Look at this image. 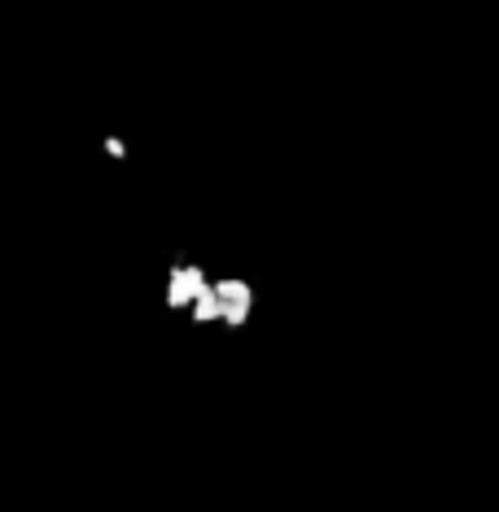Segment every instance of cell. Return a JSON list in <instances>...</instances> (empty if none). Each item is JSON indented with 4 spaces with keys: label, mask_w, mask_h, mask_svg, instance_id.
<instances>
[]
</instances>
